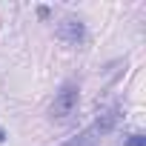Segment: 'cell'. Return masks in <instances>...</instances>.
Returning a JSON list of instances; mask_svg holds the SVG:
<instances>
[{
    "label": "cell",
    "mask_w": 146,
    "mask_h": 146,
    "mask_svg": "<svg viewBox=\"0 0 146 146\" xmlns=\"http://www.w3.org/2000/svg\"><path fill=\"white\" fill-rule=\"evenodd\" d=\"M120 115H123V109L117 106V103H112V106H106V109H100V115L92 120V126H86L78 137H72V140H66L63 146H98L115 126H117V120H120Z\"/></svg>",
    "instance_id": "6da1fadb"
},
{
    "label": "cell",
    "mask_w": 146,
    "mask_h": 146,
    "mask_svg": "<svg viewBox=\"0 0 146 146\" xmlns=\"http://www.w3.org/2000/svg\"><path fill=\"white\" fill-rule=\"evenodd\" d=\"M78 100H80V89H78V83H63L60 86V92L54 95V100H52V117L54 120H66V117H72L75 115V109H78Z\"/></svg>",
    "instance_id": "7a4b0ae2"
},
{
    "label": "cell",
    "mask_w": 146,
    "mask_h": 146,
    "mask_svg": "<svg viewBox=\"0 0 146 146\" xmlns=\"http://www.w3.org/2000/svg\"><path fill=\"white\" fill-rule=\"evenodd\" d=\"M123 146H146V135H143V132H132V135L123 140Z\"/></svg>",
    "instance_id": "277c9868"
},
{
    "label": "cell",
    "mask_w": 146,
    "mask_h": 146,
    "mask_svg": "<svg viewBox=\"0 0 146 146\" xmlns=\"http://www.w3.org/2000/svg\"><path fill=\"white\" fill-rule=\"evenodd\" d=\"M54 32H57V37L63 43H72V46H78V43L86 40V23L80 17H63Z\"/></svg>",
    "instance_id": "3957f363"
},
{
    "label": "cell",
    "mask_w": 146,
    "mask_h": 146,
    "mask_svg": "<svg viewBox=\"0 0 146 146\" xmlns=\"http://www.w3.org/2000/svg\"><path fill=\"white\" fill-rule=\"evenodd\" d=\"M3 140H6V132H3V129H0V143H3Z\"/></svg>",
    "instance_id": "5b68a950"
}]
</instances>
